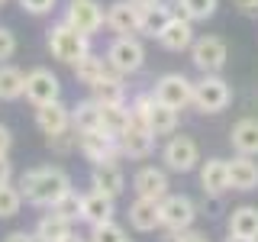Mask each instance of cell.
Instances as JSON below:
<instances>
[{
  "instance_id": "36",
  "label": "cell",
  "mask_w": 258,
  "mask_h": 242,
  "mask_svg": "<svg viewBox=\"0 0 258 242\" xmlns=\"http://www.w3.org/2000/svg\"><path fill=\"white\" fill-rule=\"evenodd\" d=\"M161 242H210V239H207L200 229H194V226H187V229H168Z\"/></svg>"
},
{
  "instance_id": "26",
  "label": "cell",
  "mask_w": 258,
  "mask_h": 242,
  "mask_svg": "<svg viewBox=\"0 0 258 242\" xmlns=\"http://www.w3.org/2000/svg\"><path fill=\"white\" fill-rule=\"evenodd\" d=\"M100 126H103V119H100V100L97 97L71 107V129L75 133H87V129H100Z\"/></svg>"
},
{
  "instance_id": "33",
  "label": "cell",
  "mask_w": 258,
  "mask_h": 242,
  "mask_svg": "<svg viewBox=\"0 0 258 242\" xmlns=\"http://www.w3.org/2000/svg\"><path fill=\"white\" fill-rule=\"evenodd\" d=\"M23 194L20 188H16L13 181H7V184H0V220H10V216H16L23 210Z\"/></svg>"
},
{
  "instance_id": "14",
  "label": "cell",
  "mask_w": 258,
  "mask_h": 242,
  "mask_svg": "<svg viewBox=\"0 0 258 242\" xmlns=\"http://www.w3.org/2000/svg\"><path fill=\"white\" fill-rule=\"evenodd\" d=\"M194 23L187 20V16H171V20L165 23V29L158 32V45L165 48V52H187V48L194 45Z\"/></svg>"
},
{
  "instance_id": "15",
  "label": "cell",
  "mask_w": 258,
  "mask_h": 242,
  "mask_svg": "<svg viewBox=\"0 0 258 242\" xmlns=\"http://www.w3.org/2000/svg\"><path fill=\"white\" fill-rule=\"evenodd\" d=\"M171 184H168V171L165 168H155V165H142L139 171L133 174V191L136 197H149V200H161Z\"/></svg>"
},
{
  "instance_id": "9",
  "label": "cell",
  "mask_w": 258,
  "mask_h": 242,
  "mask_svg": "<svg viewBox=\"0 0 258 242\" xmlns=\"http://www.w3.org/2000/svg\"><path fill=\"white\" fill-rule=\"evenodd\" d=\"M64 23L75 26L78 32H84V36H94V32H100L103 23H107V10H103L97 0H68Z\"/></svg>"
},
{
  "instance_id": "2",
  "label": "cell",
  "mask_w": 258,
  "mask_h": 242,
  "mask_svg": "<svg viewBox=\"0 0 258 242\" xmlns=\"http://www.w3.org/2000/svg\"><path fill=\"white\" fill-rule=\"evenodd\" d=\"M48 52L61 65H75L78 58H84V55L91 52V36L78 32L75 26H68V23L61 20L48 29Z\"/></svg>"
},
{
  "instance_id": "22",
  "label": "cell",
  "mask_w": 258,
  "mask_h": 242,
  "mask_svg": "<svg viewBox=\"0 0 258 242\" xmlns=\"http://www.w3.org/2000/svg\"><path fill=\"white\" fill-rule=\"evenodd\" d=\"M229 142L239 155H258V119L245 116L229 129Z\"/></svg>"
},
{
  "instance_id": "46",
  "label": "cell",
  "mask_w": 258,
  "mask_h": 242,
  "mask_svg": "<svg viewBox=\"0 0 258 242\" xmlns=\"http://www.w3.org/2000/svg\"><path fill=\"white\" fill-rule=\"evenodd\" d=\"M133 4H136V7H139V10H145V7H155V4H158V0H133Z\"/></svg>"
},
{
  "instance_id": "12",
  "label": "cell",
  "mask_w": 258,
  "mask_h": 242,
  "mask_svg": "<svg viewBox=\"0 0 258 242\" xmlns=\"http://www.w3.org/2000/svg\"><path fill=\"white\" fill-rule=\"evenodd\" d=\"M23 97H26L32 107L55 103V100H61V81L48 68H32V71H26V94Z\"/></svg>"
},
{
  "instance_id": "31",
  "label": "cell",
  "mask_w": 258,
  "mask_h": 242,
  "mask_svg": "<svg viewBox=\"0 0 258 242\" xmlns=\"http://www.w3.org/2000/svg\"><path fill=\"white\" fill-rule=\"evenodd\" d=\"M100 119H103V129H107V133L119 136V133L129 126V119H133L129 103H126V100H119V103H103V100H100Z\"/></svg>"
},
{
  "instance_id": "34",
  "label": "cell",
  "mask_w": 258,
  "mask_h": 242,
  "mask_svg": "<svg viewBox=\"0 0 258 242\" xmlns=\"http://www.w3.org/2000/svg\"><path fill=\"white\" fill-rule=\"evenodd\" d=\"M123 239H126V229L116 220H103L91 226V232H87V242H123Z\"/></svg>"
},
{
  "instance_id": "21",
  "label": "cell",
  "mask_w": 258,
  "mask_h": 242,
  "mask_svg": "<svg viewBox=\"0 0 258 242\" xmlns=\"http://www.w3.org/2000/svg\"><path fill=\"white\" fill-rule=\"evenodd\" d=\"M91 184L97 191L110 194V197H119L126 191V174L119 171L116 161H100V165L91 168Z\"/></svg>"
},
{
  "instance_id": "38",
  "label": "cell",
  "mask_w": 258,
  "mask_h": 242,
  "mask_svg": "<svg viewBox=\"0 0 258 242\" xmlns=\"http://www.w3.org/2000/svg\"><path fill=\"white\" fill-rule=\"evenodd\" d=\"M13 55H16V36H13V29L0 26V62L13 58Z\"/></svg>"
},
{
  "instance_id": "20",
  "label": "cell",
  "mask_w": 258,
  "mask_h": 242,
  "mask_svg": "<svg viewBox=\"0 0 258 242\" xmlns=\"http://www.w3.org/2000/svg\"><path fill=\"white\" fill-rule=\"evenodd\" d=\"M113 204H116V197H110V194L103 191H91L81 197V220H84L87 226H97L103 220H113Z\"/></svg>"
},
{
  "instance_id": "5",
  "label": "cell",
  "mask_w": 258,
  "mask_h": 242,
  "mask_svg": "<svg viewBox=\"0 0 258 242\" xmlns=\"http://www.w3.org/2000/svg\"><path fill=\"white\" fill-rule=\"evenodd\" d=\"M161 161H165V168L168 171H174V174H187L194 171V168L200 165V145L194 136H174L171 133V139L165 142V149H161Z\"/></svg>"
},
{
  "instance_id": "27",
  "label": "cell",
  "mask_w": 258,
  "mask_h": 242,
  "mask_svg": "<svg viewBox=\"0 0 258 242\" xmlns=\"http://www.w3.org/2000/svg\"><path fill=\"white\" fill-rule=\"evenodd\" d=\"M26 94V75L16 65L0 62V100H20Z\"/></svg>"
},
{
  "instance_id": "41",
  "label": "cell",
  "mask_w": 258,
  "mask_h": 242,
  "mask_svg": "<svg viewBox=\"0 0 258 242\" xmlns=\"http://www.w3.org/2000/svg\"><path fill=\"white\" fill-rule=\"evenodd\" d=\"M10 149H13V133L10 126L0 123V155H10Z\"/></svg>"
},
{
  "instance_id": "25",
  "label": "cell",
  "mask_w": 258,
  "mask_h": 242,
  "mask_svg": "<svg viewBox=\"0 0 258 242\" xmlns=\"http://www.w3.org/2000/svg\"><path fill=\"white\" fill-rule=\"evenodd\" d=\"M145 126L155 133V139L158 136H171L177 129V110L168 107V103H161V100H152L149 116H145Z\"/></svg>"
},
{
  "instance_id": "44",
  "label": "cell",
  "mask_w": 258,
  "mask_h": 242,
  "mask_svg": "<svg viewBox=\"0 0 258 242\" xmlns=\"http://www.w3.org/2000/svg\"><path fill=\"white\" fill-rule=\"evenodd\" d=\"M61 242H87V236H81V232H75V229H71V232H68V236H64Z\"/></svg>"
},
{
  "instance_id": "13",
  "label": "cell",
  "mask_w": 258,
  "mask_h": 242,
  "mask_svg": "<svg viewBox=\"0 0 258 242\" xmlns=\"http://www.w3.org/2000/svg\"><path fill=\"white\" fill-rule=\"evenodd\" d=\"M139 23H142V10L133 4V0H116V4L107 7V26L116 36H139Z\"/></svg>"
},
{
  "instance_id": "32",
  "label": "cell",
  "mask_w": 258,
  "mask_h": 242,
  "mask_svg": "<svg viewBox=\"0 0 258 242\" xmlns=\"http://www.w3.org/2000/svg\"><path fill=\"white\" fill-rule=\"evenodd\" d=\"M171 7L177 16H187L190 23H207L216 13L220 0H171Z\"/></svg>"
},
{
  "instance_id": "16",
  "label": "cell",
  "mask_w": 258,
  "mask_h": 242,
  "mask_svg": "<svg viewBox=\"0 0 258 242\" xmlns=\"http://www.w3.org/2000/svg\"><path fill=\"white\" fill-rule=\"evenodd\" d=\"M36 126H39V133H42L45 139L68 133V129H71V107H64L61 100L36 107Z\"/></svg>"
},
{
  "instance_id": "35",
  "label": "cell",
  "mask_w": 258,
  "mask_h": 242,
  "mask_svg": "<svg viewBox=\"0 0 258 242\" xmlns=\"http://www.w3.org/2000/svg\"><path fill=\"white\" fill-rule=\"evenodd\" d=\"M81 197H84V194H78L75 188H71L68 194H61V197L55 200V204H52V210H55V213H61L64 220L78 223V220H81Z\"/></svg>"
},
{
  "instance_id": "1",
  "label": "cell",
  "mask_w": 258,
  "mask_h": 242,
  "mask_svg": "<svg viewBox=\"0 0 258 242\" xmlns=\"http://www.w3.org/2000/svg\"><path fill=\"white\" fill-rule=\"evenodd\" d=\"M16 188H20L23 200H26L29 207H45L48 210L61 194L71 191V174L58 165H39V168L23 171V177L16 181Z\"/></svg>"
},
{
  "instance_id": "17",
  "label": "cell",
  "mask_w": 258,
  "mask_h": 242,
  "mask_svg": "<svg viewBox=\"0 0 258 242\" xmlns=\"http://www.w3.org/2000/svg\"><path fill=\"white\" fill-rule=\"evenodd\" d=\"M200 188L210 197H223L229 191V161L226 158H207L200 165Z\"/></svg>"
},
{
  "instance_id": "10",
  "label": "cell",
  "mask_w": 258,
  "mask_h": 242,
  "mask_svg": "<svg viewBox=\"0 0 258 242\" xmlns=\"http://www.w3.org/2000/svg\"><path fill=\"white\" fill-rule=\"evenodd\" d=\"M161 210V229H187L197 220V207L187 194H165L158 200Z\"/></svg>"
},
{
  "instance_id": "29",
  "label": "cell",
  "mask_w": 258,
  "mask_h": 242,
  "mask_svg": "<svg viewBox=\"0 0 258 242\" xmlns=\"http://www.w3.org/2000/svg\"><path fill=\"white\" fill-rule=\"evenodd\" d=\"M229 232L236 236H248V239H258V207L252 204H242L229 213Z\"/></svg>"
},
{
  "instance_id": "4",
  "label": "cell",
  "mask_w": 258,
  "mask_h": 242,
  "mask_svg": "<svg viewBox=\"0 0 258 242\" xmlns=\"http://www.w3.org/2000/svg\"><path fill=\"white\" fill-rule=\"evenodd\" d=\"M232 103V87L220 75H204L194 81V107L200 113H223Z\"/></svg>"
},
{
  "instance_id": "19",
  "label": "cell",
  "mask_w": 258,
  "mask_h": 242,
  "mask_svg": "<svg viewBox=\"0 0 258 242\" xmlns=\"http://www.w3.org/2000/svg\"><path fill=\"white\" fill-rule=\"evenodd\" d=\"M229 191H258V161L255 155H239L229 161Z\"/></svg>"
},
{
  "instance_id": "18",
  "label": "cell",
  "mask_w": 258,
  "mask_h": 242,
  "mask_svg": "<svg viewBox=\"0 0 258 242\" xmlns=\"http://www.w3.org/2000/svg\"><path fill=\"white\" fill-rule=\"evenodd\" d=\"M129 226L136 232H155L161 229V210H158V200H149V197H136L129 204Z\"/></svg>"
},
{
  "instance_id": "37",
  "label": "cell",
  "mask_w": 258,
  "mask_h": 242,
  "mask_svg": "<svg viewBox=\"0 0 258 242\" xmlns=\"http://www.w3.org/2000/svg\"><path fill=\"white\" fill-rule=\"evenodd\" d=\"M155 97L152 94H136L133 103H129V113H133V119H139V123H145V116H149V107Z\"/></svg>"
},
{
  "instance_id": "40",
  "label": "cell",
  "mask_w": 258,
  "mask_h": 242,
  "mask_svg": "<svg viewBox=\"0 0 258 242\" xmlns=\"http://www.w3.org/2000/svg\"><path fill=\"white\" fill-rule=\"evenodd\" d=\"M236 4V10L242 16H252V20H258V0H232Z\"/></svg>"
},
{
  "instance_id": "23",
  "label": "cell",
  "mask_w": 258,
  "mask_h": 242,
  "mask_svg": "<svg viewBox=\"0 0 258 242\" xmlns=\"http://www.w3.org/2000/svg\"><path fill=\"white\" fill-rule=\"evenodd\" d=\"M71 226H75V223L64 220L61 213H55V210L48 207V213L39 216V223H36V229H32V232H36L39 242H61L71 232Z\"/></svg>"
},
{
  "instance_id": "28",
  "label": "cell",
  "mask_w": 258,
  "mask_h": 242,
  "mask_svg": "<svg viewBox=\"0 0 258 242\" xmlns=\"http://www.w3.org/2000/svg\"><path fill=\"white\" fill-rule=\"evenodd\" d=\"M91 91H94L97 100H103V103H119V100H126V84H123V75H116L113 68L103 71V78L97 81Z\"/></svg>"
},
{
  "instance_id": "47",
  "label": "cell",
  "mask_w": 258,
  "mask_h": 242,
  "mask_svg": "<svg viewBox=\"0 0 258 242\" xmlns=\"http://www.w3.org/2000/svg\"><path fill=\"white\" fill-rule=\"evenodd\" d=\"M4 4H7V0H0V7H4Z\"/></svg>"
},
{
  "instance_id": "7",
  "label": "cell",
  "mask_w": 258,
  "mask_h": 242,
  "mask_svg": "<svg viewBox=\"0 0 258 242\" xmlns=\"http://www.w3.org/2000/svg\"><path fill=\"white\" fill-rule=\"evenodd\" d=\"M152 97L181 113L184 107H190V103H194V81L187 75H181V71H168V75H161L155 81V91H152Z\"/></svg>"
},
{
  "instance_id": "24",
  "label": "cell",
  "mask_w": 258,
  "mask_h": 242,
  "mask_svg": "<svg viewBox=\"0 0 258 242\" xmlns=\"http://www.w3.org/2000/svg\"><path fill=\"white\" fill-rule=\"evenodd\" d=\"M174 16V7L165 4V0H158L155 7H145L142 10V23H139V36L145 39H158V32L165 29V23Z\"/></svg>"
},
{
  "instance_id": "43",
  "label": "cell",
  "mask_w": 258,
  "mask_h": 242,
  "mask_svg": "<svg viewBox=\"0 0 258 242\" xmlns=\"http://www.w3.org/2000/svg\"><path fill=\"white\" fill-rule=\"evenodd\" d=\"M4 242H39L36 232H26V229H16V232H7Z\"/></svg>"
},
{
  "instance_id": "48",
  "label": "cell",
  "mask_w": 258,
  "mask_h": 242,
  "mask_svg": "<svg viewBox=\"0 0 258 242\" xmlns=\"http://www.w3.org/2000/svg\"><path fill=\"white\" fill-rule=\"evenodd\" d=\"M123 242H129V239H123Z\"/></svg>"
},
{
  "instance_id": "45",
  "label": "cell",
  "mask_w": 258,
  "mask_h": 242,
  "mask_svg": "<svg viewBox=\"0 0 258 242\" xmlns=\"http://www.w3.org/2000/svg\"><path fill=\"white\" fill-rule=\"evenodd\" d=\"M226 242H258V239H248V236H236V232H229V239Z\"/></svg>"
},
{
  "instance_id": "6",
  "label": "cell",
  "mask_w": 258,
  "mask_h": 242,
  "mask_svg": "<svg viewBox=\"0 0 258 242\" xmlns=\"http://www.w3.org/2000/svg\"><path fill=\"white\" fill-rule=\"evenodd\" d=\"M78 152L84 155L91 165H100V161H116L123 158L119 152V142L116 136L107 133V129H87V133H78Z\"/></svg>"
},
{
  "instance_id": "42",
  "label": "cell",
  "mask_w": 258,
  "mask_h": 242,
  "mask_svg": "<svg viewBox=\"0 0 258 242\" xmlns=\"http://www.w3.org/2000/svg\"><path fill=\"white\" fill-rule=\"evenodd\" d=\"M7 181H13V161L10 155H0V184H7Z\"/></svg>"
},
{
  "instance_id": "8",
  "label": "cell",
  "mask_w": 258,
  "mask_h": 242,
  "mask_svg": "<svg viewBox=\"0 0 258 242\" xmlns=\"http://www.w3.org/2000/svg\"><path fill=\"white\" fill-rule=\"evenodd\" d=\"M226 58H229V45H226L220 36H200V39H194L190 62L197 65L204 75H220V71L226 68Z\"/></svg>"
},
{
  "instance_id": "3",
  "label": "cell",
  "mask_w": 258,
  "mask_h": 242,
  "mask_svg": "<svg viewBox=\"0 0 258 242\" xmlns=\"http://www.w3.org/2000/svg\"><path fill=\"white\" fill-rule=\"evenodd\" d=\"M107 65L116 75H136V71H142V65H145V45H142V39L139 36H116L110 42L107 48Z\"/></svg>"
},
{
  "instance_id": "30",
  "label": "cell",
  "mask_w": 258,
  "mask_h": 242,
  "mask_svg": "<svg viewBox=\"0 0 258 242\" xmlns=\"http://www.w3.org/2000/svg\"><path fill=\"white\" fill-rule=\"evenodd\" d=\"M71 68H75V78L81 81V84L94 87L97 81L103 78V71H107L110 65H107V58H103V55H94V52H87L84 58H78L75 65H71Z\"/></svg>"
},
{
  "instance_id": "11",
  "label": "cell",
  "mask_w": 258,
  "mask_h": 242,
  "mask_svg": "<svg viewBox=\"0 0 258 242\" xmlns=\"http://www.w3.org/2000/svg\"><path fill=\"white\" fill-rule=\"evenodd\" d=\"M119 142V152H123V158H149L152 149H155V133H152L145 123H139V119H129V126L123 129V133L116 136Z\"/></svg>"
},
{
  "instance_id": "39",
  "label": "cell",
  "mask_w": 258,
  "mask_h": 242,
  "mask_svg": "<svg viewBox=\"0 0 258 242\" xmlns=\"http://www.w3.org/2000/svg\"><path fill=\"white\" fill-rule=\"evenodd\" d=\"M55 4L58 0H20V7L26 13H32V16H45V13H52L55 10Z\"/></svg>"
}]
</instances>
